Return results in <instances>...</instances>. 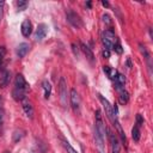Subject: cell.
Returning a JSON list of instances; mask_svg holds the SVG:
<instances>
[{
  "mask_svg": "<svg viewBox=\"0 0 153 153\" xmlns=\"http://www.w3.org/2000/svg\"><path fill=\"white\" fill-rule=\"evenodd\" d=\"M22 104H23V110H24V112L26 114V116H27L30 120L33 118V106H32L31 102L25 98L24 100H22Z\"/></svg>",
  "mask_w": 153,
  "mask_h": 153,
  "instance_id": "cell-12",
  "label": "cell"
},
{
  "mask_svg": "<svg viewBox=\"0 0 153 153\" xmlns=\"http://www.w3.org/2000/svg\"><path fill=\"white\" fill-rule=\"evenodd\" d=\"M5 55H6V48L5 47H0V69L4 65V60H5Z\"/></svg>",
  "mask_w": 153,
  "mask_h": 153,
  "instance_id": "cell-23",
  "label": "cell"
},
{
  "mask_svg": "<svg viewBox=\"0 0 153 153\" xmlns=\"http://www.w3.org/2000/svg\"><path fill=\"white\" fill-rule=\"evenodd\" d=\"M29 91V84L26 82L23 74H17L14 78V87L12 90V97L17 102H22L26 98V93Z\"/></svg>",
  "mask_w": 153,
  "mask_h": 153,
  "instance_id": "cell-2",
  "label": "cell"
},
{
  "mask_svg": "<svg viewBox=\"0 0 153 153\" xmlns=\"http://www.w3.org/2000/svg\"><path fill=\"white\" fill-rule=\"evenodd\" d=\"M105 131H106V128L103 122L102 112H100V110H96V112H94V141H96L99 153L105 152V143H104Z\"/></svg>",
  "mask_w": 153,
  "mask_h": 153,
  "instance_id": "cell-1",
  "label": "cell"
},
{
  "mask_svg": "<svg viewBox=\"0 0 153 153\" xmlns=\"http://www.w3.org/2000/svg\"><path fill=\"white\" fill-rule=\"evenodd\" d=\"M42 87H43V91H44V98L48 99L50 97V94H51V84L48 80H43Z\"/></svg>",
  "mask_w": 153,
  "mask_h": 153,
  "instance_id": "cell-18",
  "label": "cell"
},
{
  "mask_svg": "<svg viewBox=\"0 0 153 153\" xmlns=\"http://www.w3.org/2000/svg\"><path fill=\"white\" fill-rule=\"evenodd\" d=\"M98 99L100 100V103H102V105H103V108H104V110H105V115H106V117L110 120V122H111L112 124H115L116 122H118V118H117V115H118V114L114 112L112 105L109 103V100H108L106 98H104L100 93H98Z\"/></svg>",
  "mask_w": 153,
  "mask_h": 153,
  "instance_id": "cell-3",
  "label": "cell"
},
{
  "mask_svg": "<svg viewBox=\"0 0 153 153\" xmlns=\"http://www.w3.org/2000/svg\"><path fill=\"white\" fill-rule=\"evenodd\" d=\"M114 126L116 127V129H117V133H118V135H120V137H121V141L123 142V145H127V137H126V135H124V131H123V129H122V127H121L120 122H116Z\"/></svg>",
  "mask_w": 153,
  "mask_h": 153,
  "instance_id": "cell-20",
  "label": "cell"
},
{
  "mask_svg": "<svg viewBox=\"0 0 153 153\" xmlns=\"http://www.w3.org/2000/svg\"><path fill=\"white\" fill-rule=\"evenodd\" d=\"M102 42H103L104 48L108 49V50H110V49L112 48V45L117 42V38H116L115 32H114L111 29L105 30V31L102 33Z\"/></svg>",
  "mask_w": 153,
  "mask_h": 153,
  "instance_id": "cell-4",
  "label": "cell"
},
{
  "mask_svg": "<svg viewBox=\"0 0 153 153\" xmlns=\"http://www.w3.org/2000/svg\"><path fill=\"white\" fill-rule=\"evenodd\" d=\"M142 124H143V118H142V116L140 114H137L136 115V126L137 127H141Z\"/></svg>",
  "mask_w": 153,
  "mask_h": 153,
  "instance_id": "cell-28",
  "label": "cell"
},
{
  "mask_svg": "<svg viewBox=\"0 0 153 153\" xmlns=\"http://www.w3.org/2000/svg\"><path fill=\"white\" fill-rule=\"evenodd\" d=\"M114 81H115V88H116L117 91H121V90L124 88V85H126V78H124L123 74L118 73L117 76H116V79H115Z\"/></svg>",
  "mask_w": 153,
  "mask_h": 153,
  "instance_id": "cell-15",
  "label": "cell"
},
{
  "mask_svg": "<svg viewBox=\"0 0 153 153\" xmlns=\"http://www.w3.org/2000/svg\"><path fill=\"white\" fill-rule=\"evenodd\" d=\"M20 31H22V35L24 37H29L32 32V24L29 19H24L22 25H20Z\"/></svg>",
  "mask_w": 153,
  "mask_h": 153,
  "instance_id": "cell-11",
  "label": "cell"
},
{
  "mask_svg": "<svg viewBox=\"0 0 153 153\" xmlns=\"http://www.w3.org/2000/svg\"><path fill=\"white\" fill-rule=\"evenodd\" d=\"M4 7H5V2L0 1V23H1L2 17H4Z\"/></svg>",
  "mask_w": 153,
  "mask_h": 153,
  "instance_id": "cell-29",
  "label": "cell"
},
{
  "mask_svg": "<svg viewBox=\"0 0 153 153\" xmlns=\"http://www.w3.org/2000/svg\"><path fill=\"white\" fill-rule=\"evenodd\" d=\"M103 71H104V73L109 76V79H111V80H115L116 76H117V74H118V72H117L115 68H111L110 66H104V67H103Z\"/></svg>",
  "mask_w": 153,
  "mask_h": 153,
  "instance_id": "cell-17",
  "label": "cell"
},
{
  "mask_svg": "<svg viewBox=\"0 0 153 153\" xmlns=\"http://www.w3.org/2000/svg\"><path fill=\"white\" fill-rule=\"evenodd\" d=\"M86 5H87V7H91V2L88 1V2H86Z\"/></svg>",
  "mask_w": 153,
  "mask_h": 153,
  "instance_id": "cell-34",
  "label": "cell"
},
{
  "mask_svg": "<svg viewBox=\"0 0 153 153\" xmlns=\"http://www.w3.org/2000/svg\"><path fill=\"white\" fill-rule=\"evenodd\" d=\"M139 48H140V51H141V54L143 55V59H145V61H146V65H147V68H148V72H149V74H152V56H151V54H149V51L147 50V48L143 45V44H139Z\"/></svg>",
  "mask_w": 153,
  "mask_h": 153,
  "instance_id": "cell-9",
  "label": "cell"
},
{
  "mask_svg": "<svg viewBox=\"0 0 153 153\" xmlns=\"http://www.w3.org/2000/svg\"><path fill=\"white\" fill-rule=\"evenodd\" d=\"M17 7H18L19 11H24L27 7V1H23V0L17 1Z\"/></svg>",
  "mask_w": 153,
  "mask_h": 153,
  "instance_id": "cell-25",
  "label": "cell"
},
{
  "mask_svg": "<svg viewBox=\"0 0 153 153\" xmlns=\"http://www.w3.org/2000/svg\"><path fill=\"white\" fill-rule=\"evenodd\" d=\"M140 127H137V126H134L133 127V129H131V137H133V140L134 141H139L140 140Z\"/></svg>",
  "mask_w": 153,
  "mask_h": 153,
  "instance_id": "cell-22",
  "label": "cell"
},
{
  "mask_svg": "<svg viewBox=\"0 0 153 153\" xmlns=\"http://www.w3.org/2000/svg\"><path fill=\"white\" fill-rule=\"evenodd\" d=\"M127 66H128V68H131V63H130V60L129 59L127 60Z\"/></svg>",
  "mask_w": 153,
  "mask_h": 153,
  "instance_id": "cell-33",
  "label": "cell"
},
{
  "mask_svg": "<svg viewBox=\"0 0 153 153\" xmlns=\"http://www.w3.org/2000/svg\"><path fill=\"white\" fill-rule=\"evenodd\" d=\"M59 94H60V100L63 106H67V99H68V92H67V84L65 78H61L59 81Z\"/></svg>",
  "mask_w": 153,
  "mask_h": 153,
  "instance_id": "cell-6",
  "label": "cell"
},
{
  "mask_svg": "<svg viewBox=\"0 0 153 153\" xmlns=\"http://www.w3.org/2000/svg\"><path fill=\"white\" fill-rule=\"evenodd\" d=\"M102 18H103V22H104L105 25H111V18H110V16L108 13H104Z\"/></svg>",
  "mask_w": 153,
  "mask_h": 153,
  "instance_id": "cell-27",
  "label": "cell"
},
{
  "mask_svg": "<svg viewBox=\"0 0 153 153\" xmlns=\"http://www.w3.org/2000/svg\"><path fill=\"white\" fill-rule=\"evenodd\" d=\"M118 93H120V96H118V100H120V103L121 104H127L128 103V100H129V93L123 88V90H121V91H118Z\"/></svg>",
  "mask_w": 153,
  "mask_h": 153,
  "instance_id": "cell-19",
  "label": "cell"
},
{
  "mask_svg": "<svg viewBox=\"0 0 153 153\" xmlns=\"http://www.w3.org/2000/svg\"><path fill=\"white\" fill-rule=\"evenodd\" d=\"M69 100H71V105L74 110L75 114H80V96L78 93V91L75 88H72L71 90V93H69Z\"/></svg>",
  "mask_w": 153,
  "mask_h": 153,
  "instance_id": "cell-7",
  "label": "cell"
},
{
  "mask_svg": "<svg viewBox=\"0 0 153 153\" xmlns=\"http://www.w3.org/2000/svg\"><path fill=\"white\" fill-rule=\"evenodd\" d=\"M102 54H103V57L104 59H109L110 57V50H108V49H103V51H102Z\"/></svg>",
  "mask_w": 153,
  "mask_h": 153,
  "instance_id": "cell-30",
  "label": "cell"
},
{
  "mask_svg": "<svg viewBox=\"0 0 153 153\" xmlns=\"http://www.w3.org/2000/svg\"><path fill=\"white\" fill-rule=\"evenodd\" d=\"M102 5L104 6V7H109L110 5H109V2L108 1H102Z\"/></svg>",
  "mask_w": 153,
  "mask_h": 153,
  "instance_id": "cell-32",
  "label": "cell"
},
{
  "mask_svg": "<svg viewBox=\"0 0 153 153\" xmlns=\"http://www.w3.org/2000/svg\"><path fill=\"white\" fill-rule=\"evenodd\" d=\"M72 49H73V53L78 56V55H79V49H78V47H76L75 43H72Z\"/></svg>",
  "mask_w": 153,
  "mask_h": 153,
  "instance_id": "cell-31",
  "label": "cell"
},
{
  "mask_svg": "<svg viewBox=\"0 0 153 153\" xmlns=\"http://www.w3.org/2000/svg\"><path fill=\"white\" fill-rule=\"evenodd\" d=\"M111 49H114V50H115V53H117V54H122V53H123L122 45H121V43H120L118 41L112 45V48H111Z\"/></svg>",
  "mask_w": 153,
  "mask_h": 153,
  "instance_id": "cell-24",
  "label": "cell"
},
{
  "mask_svg": "<svg viewBox=\"0 0 153 153\" xmlns=\"http://www.w3.org/2000/svg\"><path fill=\"white\" fill-rule=\"evenodd\" d=\"M10 81H11V72L5 69L1 74V76H0V87L5 88L10 84Z\"/></svg>",
  "mask_w": 153,
  "mask_h": 153,
  "instance_id": "cell-14",
  "label": "cell"
},
{
  "mask_svg": "<svg viewBox=\"0 0 153 153\" xmlns=\"http://www.w3.org/2000/svg\"><path fill=\"white\" fill-rule=\"evenodd\" d=\"M63 146H65V148L67 149V153H78V152L71 146V143H69L68 141H63Z\"/></svg>",
  "mask_w": 153,
  "mask_h": 153,
  "instance_id": "cell-26",
  "label": "cell"
},
{
  "mask_svg": "<svg viewBox=\"0 0 153 153\" xmlns=\"http://www.w3.org/2000/svg\"><path fill=\"white\" fill-rule=\"evenodd\" d=\"M66 17H67L68 23H69L72 26H74V27H76V29H79V27L82 26V19L80 18V16H79L76 12L69 10V11H67Z\"/></svg>",
  "mask_w": 153,
  "mask_h": 153,
  "instance_id": "cell-5",
  "label": "cell"
},
{
  "mask_svg": "<svg viewBox=\"0 0 153 153\" xmlns=\"http://www.w3.org/2000/svg\"><path fill=\"white\" fill-rule=\"evenodd\" d=\"M29 49H30V45L27 43H20L17 47V49H16V54H17L18 57L22 59V57H24L29 53Z\"/></svg>",
  "mask_w": 153,
  "mask_h": 153,
  "instance_id": "cell-13",
  "label": "cell"
},
{
  "mask_svg": "<svg viewBox=\"0 0 153 153\" xmlns=\"http://www.w3.org/2000/svg\"><path fill=\"white\" fill-rule=\"evenodd\" d=\"M108 137H109V142H110V149H111V153H120V142L116 137V135L108 130Z\"/></svg>",
  "mask_w": 153,
  "mask_h": 153,
  "instance_id": "cell-8",
  "label": "cell"
},
{
  "mask_svg": "<svg viewBox=\"0 0 153 153\" xmlns=\"http://www.w3.org/2000/svg\"><path fill=\"white\" fill-rule=\"evenodd\" d=\"M48 33V26L45 24H38L37 29H36V32H35V39L36 41H42L43 38H45Z\"/></svg>",
  "mask_w": 153,
  "mask_h": 153,
  "instance_id": "cell-10",
  "label": "cell"
},
{
  "mask_svg": "<svg viewBox=\"0 0 153 153\" xmlns=\"http://www.w3.org/2000/svg\"><path fill=\"white\" fill-rule=\"evenodd\" d=\"M80 50L84 53V55H85L90 61H93V60H94V55H93L91 48H90L88 45H86L85 43H82V42H80Z\"/></svg>",
  "mask_w": 153,
  "mask_h": 153,
  "instance_id": "cell-16",
  "label": "cell"
},
{
  "mask_svg": "<svg viewBox=\"0 0 153 153\" xmlns=\"http://www.w3.org/2000/svg\"><path fill=\"white\" fill-rule=\"evenodd\" d=\"M25 135V131L23 130V129H17V130H14V133H13V135H12V137H13V142H18V141H20L22 140V137Z\"/></svg>",
  "mask_w": 153,
  "mask_h": 153,
  "instance_id": "cell-21",
  "label": "cell"
}]
</instances>
